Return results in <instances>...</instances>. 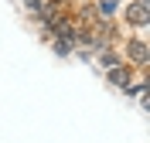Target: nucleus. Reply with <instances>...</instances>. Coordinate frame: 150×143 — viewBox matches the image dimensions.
<instances>
[{
  "label": "nucleus",
  "mask_w": 150,
  "mask_h": 143,
  "mask_svg": "<svg viewBox=\"0 0 150 143\" xmlns=\"http://www.w3.org/2000/svg\"><path fill=\"white\" fill-rule=\"evenodd\" d=\"M120 55H123V61H126V65H133L140 75H147V68H150V44H147V38H143V34L120 41Z\"/></svg>",
  "instance_id": "obj_1"
},
{
  "label": "nucleus",
  "mask_w": 150,
  "mask_h": 143,
  "mask_svg": "<svg viewBox=\"0 0 150 143\" xmlns=\"http://www.w3.org/2000/svg\"><path fill=\"white\" fill-rule=\"evenodd\" d=\"M120 14H123V24L126 27H133V31H147V24H150V10H147V0H126L120 7Z\"/></svg>",
  "instance_id": "obj_2"
},
{
  "label": "nucleus",
  "mask_w": 150,
  "mask_h": 143,
  "mask_svg": "<svg viewBox=\"0 0 150 143\" xmlns=\"http://www.w3.org/2000/svg\"><path fill=\"white\" fill-rule=\"evenodd\" d=\"M103 75H106V85H109V89H116V92H126V89L137 82V75H140V72H137L133 65H126V61H120V65L106 68Z\"/></svg>",
  "instance_id": "obj_3"
},
{
  "label": "nucleus",
  "mask_w": 150,
  "mask_h": 143,
  "mask_svg": "<svg viewBox=\"0 0 150 143\" xmlns=\"http://www.w3.org/2000/svg\"><path fill=\"white\" fill-rule=\"evenodd\" d=\"M92 61L106 72V68L120 65V61H123V55H120V48H99V51H92Z\"/></svg>",
  "instance_id": "obj_4"
},
{
  "label": "nucleus",
  "mask_w": 150,
  "mask_h": 143,
  "mask_svg": "<svg viewBox=\"0 0 150 143\" xmlns=\"http://www.w3.org/2000/svg\"><path fill=\"white\" fill-rule=\"evenodd\" d=\"M92 4L99 10V17H106V20H116V14L123 7V0H92Z\"/></svg>",
  "instance_id": "obj_5"
},
{
  "label": "nucleus",
  "mask_w": 150,
  "mask_h": 143,
  "mask_svg": "<svg viewBox=\"0 0 150 143\" xmlns=\"http://www.w3.org/2000/svg\"><path fill=\"white\" fill-rule=\"evenodd\" d=\"M48 44H51V51H55L58 58H72V48H68L65 41H58V38H48Z\"/></svg>",
  "instance_id": "obj_6"
},
{
  "label": "nucleus",
  "mask_w": 150,
  "mask_h": 143,
  "mask_svg": "<svg viewBox=\"0 0 150 143\" xmlns=\"http://www.w3.org/2000/svg\"><path fill=\"white\" fill-rule=\"evenodd\" d=\"M79 4H82V0H79Z\"/></svg>",
  "instance_id": "obj_7"
}]
</instances>
